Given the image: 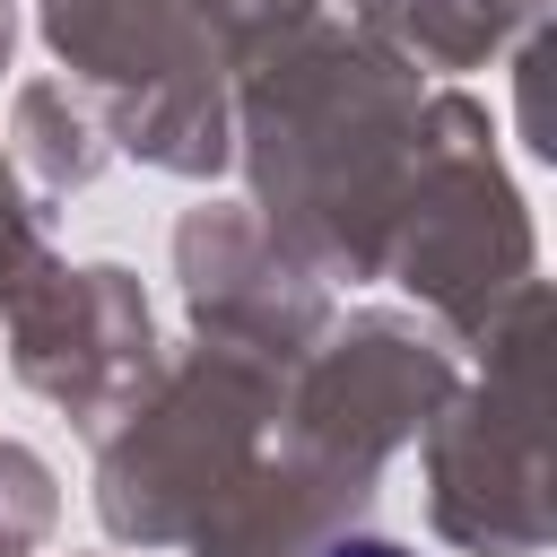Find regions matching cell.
Masks as SVG:
<instances>
[{"label": "cell", "instance_id": "cell-1", "mask_svg": "<svg viewBox=\"0 0 557 557\" xmlns=\"http://www.w3.org/2000/svg\"><path fill=\"white\" fill-rule=\"evenodd\" d=\"M331 557H400V548H383V540H339Z\"/></svg>", "mask_w": 557, "mask_h": 557}]
</instances>
